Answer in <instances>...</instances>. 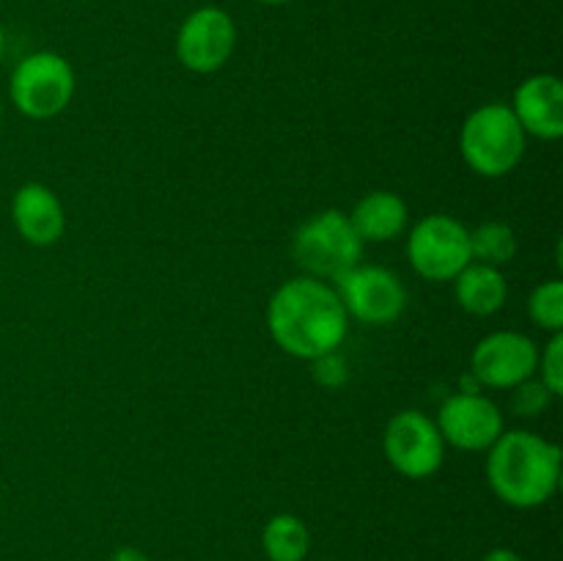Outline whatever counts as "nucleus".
Segmentation results:
<instances>
[{
  "mask_svg": "<svg viewBox=\"0 0 563 561\" xmlns=\"http://www.w3.org/2000/svg\"><path fill=\"white\" fill-rule=\"evenodd\" d=\"M267 330L286 355L319 361L344 344L350 317L333 284L300 275L273 292L267 302Z\"/></svg>",
  "mask_w": 563,
  "mask_h": 561,
  "instance_id": "obj_1",
  "label": "nucleus"
},
{
  "mask_svg": "<svg viewBox=\"0 0 563 561\" xmlns=\"http://www.w3.org/2000/svg\"><path fill=\"white\" fill-rule=\"evenodd\" d=\"M561 446L531 429H509L487 449L489 490L515 509L548 504L561 484Z\"/></svg>",
  "mask_w": 563,
  "mask_h": 561,
  "instance_id": "obj_2",
  "label": "nucleus"
},
{
  "mask_svg": "<svg viewBox=\"0 0 563 561\" xmlns=\"http://www.w3.org/2000/svg\"><path fill=\"white\" fill-rule=\"evenodd\" d=\"M528 135L509 105L487 102L467 113L460 130V152L467 168L484 179L511 174L526 157Z\"/></svg>",
  "mask_w": 563,
  "mask_h": 561,
  "instance_id": "obj_3",
  "label": "nucleus"
},
{
  "mask_svg": "<svg viewBox=\"0 0 563 561\" xmlns=\"http://www.w3.org/2000/svg\"><path fill=\"white\" fill-rule=\"evenodd\" d=\"M366 242L352 229L350 215L341 209H322L302 220L291 237V256L297 267L319 280H335L361 264Z\"/></svg>",
  "mask_w": 563,
  "mask_h": 561,
  "instance_id": "obj_4",
  "label": "nucleus"
},
{
  "mask_svg": "<svg viewBox=\"0 0 563 561\" xmlns=\"http://www.w3.org/2000/svg\"><path fill=\"white\" fill-rule=\"evenodd\" d=\"M77 77L69 61L58 53H31L11 72L9 97L25 119L47 121L64 113L75 97Z\"/></svg>",
  "mask_w": 563,
  "mask_h": 561,
  "instance_id": "obj_5",
  "label": "nucleus"
},
{
  "mask_svg": "<svg viewBox=\"0 0 563 561\" xmlns=\"http://www.w3.org/2000/svg\"><path fill=\"white\" fill-rule=\"evenodd\" d=\"M407 258L421 278L449 284L473 262L471 229L445 212L427 215L410 229Z\"/></svg>",
  "mask_w": 563,
  "mask_h": 561,
  "instance_id": "obj_6",
  "label": "nucleus"
},
{
  "mask_svg": "<svg viewBox=\"0 0 563 561\" xmlns=\"http://www.w3.org/2000/svg\"><path fill=\"white\" fill-rule=\"evenodd\" d=\"M346 317L363 324H394L407 308V286L394 270L379 264H355L333 280Z\"/></svg>",
  "mask_w": 563,
  "mask_h": 561,
  "instance_id": "obj_7",
  "label": "nucleus"
},
{
  "mask_svg": "<svg viewBox=\"0 0 563 561\" xmlns=\"http://www.w3.org/2000/svg\"><path fill=\"white\" fill-rule=\"evenodd\" d=\"M385 460L405 479H429L445 460V440L432 416L421 410H399L383 435Z\"/></svg>",
  "mask_w": 563,
  "mask_h": 561,
  "instance_id": "obj_8",
  "label": "nucleus"
},
{
  "mask_svg": "<svg viewBox=\"0 0 563 561\" xmlns=\"http://www.w3.org/2000/svg\"><path fill=\"white\" fill-rule=\"evenodd\" d=\"M236 50V22L220 6H201L181 20L176 33V58L187 72L212 75Z\"/></svg>",
  "mask_w": 563,
  "mask_h": 561,
  "instance_id": "obj_9",
  "label": "nucleus"
},
{
  "mask_svg": "<svg viewBox=\"0 0 563 561\" xmlns=\"http://www.w3.org/2000/svg\"><path fill=\"white\" fill-rule=\"evenodd\" d=\"M539 344L520 330H495L484 336L471 355V374L476 385L511 391L537 377Z\"/></svg>",
  "mask_w": 563,
  "mask_h": 561,
  "instance_id": "obj_10",
  "label": "nucleus"
},
{
  "mask_svg": "<svg viewBox=\"0 0 563 561\" xmlns=\"http://www.w3.org/2000/svg\"><path fill=\"white\" fill-rule=\"evenodd\" d=\"M434 424H438L445 446H454L460 451H487L506 432L504 413L489 396L478 394V391H462V394L449 396L440 405Z\"/></svg>",
  "mask_w": 563,
  "mask_h": 561,
  "instance_id": "obj_11",
  "label": "nucleus"
},
{
  "mask_svg": "<svg viewBox=\"0 0 563 561\" xmlns=\"http://www.w3.org/2000/svg\"><path fill=\"white\" fill-rule=\"evenodd\" d=\"M509 108L526 135L539 138V141L563 138V82L559 75L542 72L522 80Z\"/></svg>",
  "mask_w": 563,
  "mask_h": 561,
  "instance_id": "obj_12",
  "label": "nucleus"
},
{
  "mask_svg": "<svg viewBox=\"0 0 563 561\" xmlns=\"http://www.w3.org/2000/svg\"><path fill=\"white\" fill-rule=\"evenodd\" d=\"M11 220L27 245L49 248L64 237L66 212L60 198L42 182H27L11 198Z\"/></svg>",
  "mask_w": 563,
  "mask_h": 561,
  "instance_id": "obj_13",
  "label": "nucleus"
},
{
  "mask_svg": "<svg viewBox=\"0 0 563 561\" xmlns=\"http://www.w3.org/2000/svg\"><path fill=\"white\" fill-rule=\"evenodd\" d=\"M352 229L363 242H390L410 226V207L399 193H366L350 212Z\"/></svg>",
  "mask_w": 563,
  "mask_h": 561,
  "instance_id": "obj_14",
  "label": "nucleus"
},
{
  "mask_svg": "<svg viewBox=\"0 0 563 561\" xmlns=\"http://www.w3.org/2000/svg\"><path fill=\"white\" fill-rule=\"evenodd\" d=\"M456 302L471 317H493L509 300V284L498 267L471 262L454 278Z\"/></svg>",
  "mask_w": 563,
  "mask_h": 561,
  "instance_id": "obj_15",
  "label": "nucleus"
},
{
  "mask_svg": "<svg viewBox=\"0 0 563 561\" xmlns=\"http://www.w3.org/2000/svg\"><path fill=\"white\" fill-rule=\"evenodd\" d=\"M262 548L269 561H306L311 550V531L297 515L280 512L264 526Z\"/></svg>",
  "mask_w": 563,
  "mask_h": 561,
  "instance_id": "obj_16",
  "label": "nucleus"
},
{
  "mask_svg": "<svg viewBox=\"0 0 563 561\" xmlns=\"http://www.w3.org/2000/svg\"><path fill=\"white\" fill-rule=\"evenodd\" d=\"M520 251L515 229L504 220H487V223L471 229V258L489 267H506Z\"/></svg>",
  "mask_w": 563,
  "mask_h": 561,
  "instance_id": "obj_17",
  "label": "nucleus"
},
{
  "mask_svg": "<svg viewBox=\"0 0 563 561\" xmlns=\"http://www.w3.org/2000/svg\"><path fill=\"white\" fill-rule=\"evenodd\" d=\"M528 317L533 324L548 330L550 336L563 333V280L550 278L544 284L533 286L528 297Z\"/></svg>",
  "mask_w": 563,
  "mask_h": 561,
  "instance_id": "obj_18",
  "label": "nucleus"
},
{
  "mask_svg": "<svg viewBox=\"0 0 563 561\" xmlns=\"http://www.w3.org/2000/svg\"><path fill=\"white\" fill-rule=\"evenodd\" d=\"M537 372L542 374V385L553 396L563 394V333L550 336L548 344L539 350V366Z\"/></svg>",
  "mask_w": 563,
  "mask_h": 561,
  "instance_id": "obj_19",
  "label": "nucleus"
},
{
  "mask_svg": "<svg viewBox=\"0 0 563 561\" xmlns=\"http://www.w3.org/2000/svg\"><path fill=\"white\" fill-rule=\"evenodd\" d=\"M515 391V399H511V405H515L517 416H526V418H533L539 416V413L548 410L550 405H553L555 396L550 394L548 388L542 385V380H526V383H520Z\"/></svg>",
  "mask_w": 563,
  "mask_h": 561,
  "instance_id": "obj_20",
  "label": "nucleus"
},
{
  "mask_svg": "<svg viewBox=\"0 0 563 561\" xmlns=\"http://www.w3.org/2000/svg\"><path fill=\"white\" fill-rule=\"evenodd\" d=\"M110 561H148V556L143 553L141 548H132V544H124V548L113 550Z\"/></svg>",
  "mask_w": 563,
  "mask_h": 561,
  "instance_id": "obj_21",
  "label": "nucleus"
},
{
  "mask_svg": "<svg viewBox=\"0 0 563 561\" xmlns=\"http://www.w3.org/2000/svg\"><path fill=\"white\" fill-rule=\"evenodd\" d=\"M482 561H522V556L511 548H493Z\"/></svg>",
  "mask_w": 563,
  "mask_h": 561,
  "instance_id": "obj_22",
  "label": "nucleus"
},
{
  "mask_svg": "<svg viewBox=\"0 0 563 561\" xmlns=\"http://www.w3.org/2000/svg\"><path fill=\"white\" fill-rule=\"evenodd\" d=\"M256 3H264V6H284V3H289V0H256Z\"/></svg>",
  "mask_w": 563,
  "mask_h": 561,
  "instance_id": "obj_23",
  "label": "nucleus"
},
{
  "mask_svg": "<svg viewBox=\"0 0 563 561\" xmlns=\"http://www.w3.org/2000/svg\"><path fill=\"white\" fill-rule=\"evenodd\" d=\"M5 50V33H3V25H0V55H3Z\"/></svg>",
  "mask_w": 563,
  "mask_h": 561,
  "instance_id": "obj_24",
  "label": "nucleus"
},
{
  "mask_svg": "<svg viewBox=\"0 0 563 561\" xmlns=\"http://www.w3.org/2000/svg\"><path fill=\"white\" fill-rule=\"evenodd\" d=\"M0 116H3V105H0Z\"/></svg>",
  "mask_w": 563,
  "mask_h": 561,
  "instance_id": "obj_25",
  "label": "nucleus"
}]
</instances>
